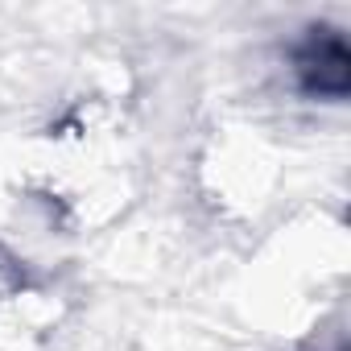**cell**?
I'll list each match as a JSON object with an SVG mask.
<instances>
[{
	"instance_id": "obj_1",
	"label": "cell",
	"mask_w": 351,
	"mask_h": 351,
	"mask_svg": "<svg viewBox=\"0 0 351 351\" xmlns=\"http://www.w3.org/2000/svg\"><path fill=\"white\" fill-rule=\"evenodd\" d=\"M293 87L314 104H343L351 95V46L335 25H310L289 46Z\"/></svg>"
}]
</instances>
